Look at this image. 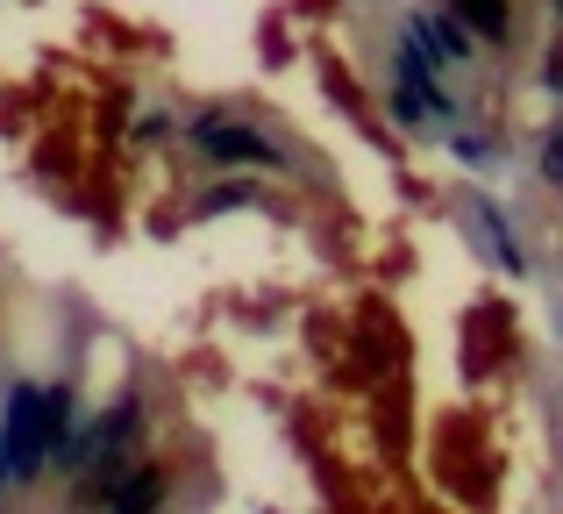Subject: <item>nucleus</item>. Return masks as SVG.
Returning <instances> with one entry per match:
<instances>
[{
	"instance_id": "nucleus-2",
	"label": "nucleus",
	"mask_w": 563,
	"mask_h": 514,
	"mask_svg": "<svg viewBox=\"0 0 563 514\" xmlns=\"http://www.w3.org/2000/svg\"><path fill=\"white\" fill-rule=\"evenodd\" d=\"M192 143H200L214 165H278V143L257 136V129H243V122H229V114H200V122H192Z\"/></svg>"
},
{
	"instance_id": "nucleus-6",
	"label": "nucleus",
	"mask_w": 563,
	"mask_h": 514,
	"mask_svg": "<svg viewBox=\"0 0 563 514\" xmlns=\"http://www.w3.org/2000/svg\"><path fill=\"white\" fill-rule=\"evenodd\" d=\"M243 200H257L250 186H221V194H207V208H243Z\"/></svg>"
},
{
	"instance_id": "nucleus-1",
	"label": "nucleus",
	"mask_w": 563,
	"mask_h": 514,
	"mask_svg": "<svg viewBox=\"0 0 563 514\" xmlns=\"http://www.w3.org/2000/svg\"><path fill=\"white\" fill-rule=\"evenodd\" d=\"M65 429H71V393L65 386H14L8 401V479H29L51 450H65Z\"/></svg>"
},
{
	"instance_id": "nucleus-7",
	"label": "nucleus",
	"mask_w": 563,
	"mask_h": 514,
	"mask_svg": "<svg viewBox=\"0 0 563 514\" xmlns=\"http://www.w3.org/2000/svg\"><path fill=\"white\" fill-rule=\"evenodd\" d=\"M542 172H550V179L563 186V129H556V136H550V151H542Z\"/></svg>"
},
{
	"instance_id": "nucleus-5",
	"label": "nucleus",
	"mask_w": 563,
	"mask_h": 514,
	"mask_svg": "<svg viewBox=\"0 0 563 514\" xmlns=\"http://www.w3.org/2000/svg\"><path fill=\"white\" fill-rule=\"evenodd\" d=\"M114 514H151L157 507V472H129V479H114Z\"/></svg>"
},
{
	"instance_id": "nucleus-8",
	"label": "nucleus",
	"mask_w": 563,
	"mask_h": 514,
	"mask_svg": "<svg viewBox=\"0 0 563 514\" xmlns=\"http://www.w3.org/2000/svg\"><path fill=\"white\" fill-rule=\"evenodd\" d=\"M0 486H8V444H0Z\"/></svg>"
},
{
	"instance_id": "nucleus-4",
	"label": "nucleus",
	"mask_w": 563,
	"mask_h": 514,
	"mask_svg": "<svg viewBox=\"0 0 563 514\" xmlns=\"http://www.w3.org/2000/svg\"><path fill=\"white\" fill-rule=\"evenodd\" d=\"M471 222H478V243L493 251L507 272H521V251H514V237H507V215L493 208V200H471Z\"/></svg>"
},
{
	"instance_id": "nucleus-3",
	"label": "nucleus",
	"mask_w": 563,
	"mask_h": 514,
	"mask_svg": "<svg viewBox=\"0 0 563 514\" xmlns=\"http://www.w3.org/2000/svg\"><path fill=\"white\" fill-rule=\"evenodd\" d=\"M450 22L464 29V36L499 43V36H507V0H456V8H450Z\"/></svg>"
}]
</instances>
